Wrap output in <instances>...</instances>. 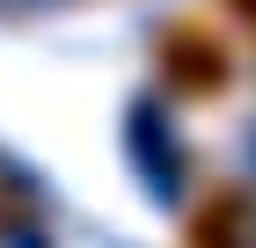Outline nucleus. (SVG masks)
I'll use <instances>...</instances> for the list:
<instances>
[{
  "label": "nucleus",
  "instance_id": "obj_1",
  "mask_svg": "<svg viewBox=\"0 0 256 248\" xmlns=\"http://www.w3.org/2000/svg\"><path fill=\"white\" fill-rule=\"evenodd\" d=\"M0 248H37V234H22V227H15V234H0Z\"/></svg>",
  "mask_w": 256,
  "mask_h": 248
}]
</instances>
